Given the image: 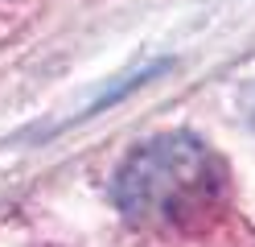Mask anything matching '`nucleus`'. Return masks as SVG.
<instances>
[{
	"instance_id": "nucleus-1",
	"label": "nucleus",
	"mask_w": 255,
	"mask_h": 247,
	"mask_svg": "<svg viewBox=\"0 0 255 247\" xmlns=\"http://www.w3.org/2000/svg\"><path fill=\"white\" fill-rule=\"evenodd\" d=\"M116 206L132 223L189 227L218 206L222 169L194 136H156L140 144L116 173Z\"/></svg>"
}]
</instances>
